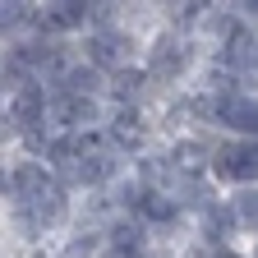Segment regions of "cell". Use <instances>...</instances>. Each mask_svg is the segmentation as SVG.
<instances>
[{"label": "cell", "instance_id": "cell-1", "mask_svg": "<svg viewBox=\"0 0 258 258\" xmlns=\"http://www.w3.org/2000/svg\"><path fill=\"white\" fill-rule=\"evenodd\" d=\"M217 175L221 180H258V143H226L217 148Z\"/></svg>", "mask_w": 258, "mask_h": 258}, {"label": "cell", "instance_id": "cell-2", "mask_svg": "<svg viewBox=\"0 0 258 258\" xmlns=\"http://www.w3.org/2000/svg\"><path fill=\"white\" fill-rule=\"evenodd\" d=\"M46 115V92H42V83H23V88H14V97H10V120L14 124H23V129H32Z\"/></svg>", "mask_w": 258, "mask_h": 258}, {"label": "cell", "instance_id": "cell-3", "mask_svg": "<svg viewBox=\"0 0 258 258\" xmlns=\"http://www.w3.org/2000/svg\"><path fill=\"white\" fill-rule=\"evenodd\" d=\"M217 120L221 124H231V129H240V134H253L258 129V102H249V97H240V92H231V97H217Z\"/></svg>", "mask_w": 258, "mask_h": 258}, {"label": "cell", "instance_id": "cell-4", "mask_svg": "<svg viewBox=\"0 0 258 258\" xmlns=\"http://www.w3.org/2000/svg\"><path fill=\"white\" fill-rule=\"evenodd\" d=\"M5 194H14L19 203L42 199V194H46V171L37 166V161H23V166H14V171L5 175Z\"/></svg>", "mask_w": 258, "mask_h": 258}, {"label": "cell", "instance_id": "cell-5", "mask_svg": "<svg viewBox=\"0 0 258 258\" xmlns=\"http://www.w3.org/2000/svg\"><path fill=\"white\" fill-rule=\"evenodd\" d=\"M184 64H189V46H184L180 37H157V42H152V74H157V79L184 74Z\"/></svg>", "mask_w": 258, "mask_h": 258}, {"label": "cell", "instance_id": "cell-6", "mask_svg": "<svg viewBox=\"0 0 258 258\" xmlns=\"http://www.w3.org/2000/svg\"><path fill=\"white\" fill-rule=\"evenodd\" d=\"M111 171H115V157L102 152V148H97V152H83V157L74 161V180H83V184H102Z\"/></svg>", "mask_w": 258, "mask_h": 258}, {"label": "cell", "instance_id": "cell-7", "mask_svg": "<svg viewBox=\"0 0 258 258\" xmlns=\"http://www.w3.org/2000/svg\"><path fill=\"white\" fill-rule=\"evenodd\" d=\"M111 139H115L120 148H129V152H134V148L148 139V124H143L134 111H120V115H115V124H111Z\"/></svg>", "mask_w": 258, "mask_h": 258}, {"label": "cell", "instance_id": "cell-8", "mask_svg": "<svg viewBox=\"0 0 258 258\" xmlns=\"http://www.w3.org/2000/svg\"><path fill=\"white\" fill-rule=\"evenodd\" d=\"M60 92L64 97H92L97 92V70L92 64H74V70L60 74Z\"/></svg>", "mask_w": 258, "mask_h": 258}, {"label": "cell", "instance_id": "cell-9", "mask_svg": "<svg viewBox=\"0 0 258 258\" xmlns=\"http://www.w3.org/2000/svg\"><path fill=\"white\" fill-rule=\"evenodd\" d=\"M55 115H60V124H88L92 115H97V106H92V97H55Z\"/></svg>", "mask_w": 258, "mask_h": 258}, {"label": "cell", "instance_id": "cell-10", "mask_svg": "<svg viewBox=\"0 0 258 258\" xmlns=\"http://www.w3.org/2000/svg\"><path fill=\"white\" fill-rule=\"evenodd\" d=\"M88 55H92V64H111V60L124 55V37H115V32H97V37L88 42Z\"/></svg>", "mask_w": 258, "mask_h": 258}, {"label": "cell", "instance_id": "cell-11", "mask_svg": "<svg viewBox=\"0 0 258 258\" xmlns=\"http://www.w3.org/2000/svg\"><path fill=\"white\" fill-rule=\"evenodd\" d=\"M143 74L139 70H115V79H111V92L115 97H124V102H134V97H143Z\"/></svg>", "mask_w": 258, "mask_h": 258}, {"label": "cell", "instance_id": "cell-12", "mask_svg": "<svg viewBox=\"0 0 258 258\" xmlns=\"http://www.w3.org/2000/svg\"><path fill=\"white\" fill-rule=\"evenodd\" d=\"M235 221H240V217H235L231 203H212V208H208V231H212L217 240H221L226 231H235Z\"/></svg>", "mask_w": 258, "mask_h": 258}, {"label": "cell", "instance_id": "cell-13", "mask_svg": "<svg viewBox=\"0 0 258 258\" xmlns=\"http://www.w3.org/2000/svg\"><path fill=\"white\" fill-rule=\"evenodd\" d=\"M235 217L249 226V231H258V189H244V194H235Z\"/></svg>", "mask_w": 258, "mask_h": 258}, {"label": "cell", "instance_id": "cell-14", "mask_svg": "<svg viewBox=\"0 0 258 258\" xmlns=\"http://www.w3.org/2000/svg\"><path fill=\"white\" fill-rule=\"evenodd\" d=\"M83 14H88V5H55V14H46V28H74V23H83Z\"/></svg>", "mask_w": 258, "mask_h": 258}, {"label": "cell", "instance_id": "cell-15", "mask_svg": "<svg viewBox=\"0 0 258 258\" xmlns=\"http://www.w3.org/2000/svg\"><path fill=\"white\" fill-rule=\"evenodd\" d=\"M139 208H143L152 221H171V217H175V203L166 199V194H148V199H143Z\"/></svg>", "mask_w": 258, "mask_h": 258}, {"label": "cell", "instance_id": "cell-16", "mask_svg": "<svg viewBox=\"0 0 258 258\" xmlns=\"http://www.w3.org/2000/svg\"><path fill=\"white\" fill-rule=\"evenodd\" d=\"M175 166H180V171H199V166H203V148H199V143H180V148H175Z\"/></svg>", "mask_w": 258, "mask_h": 258}]
</instances>
